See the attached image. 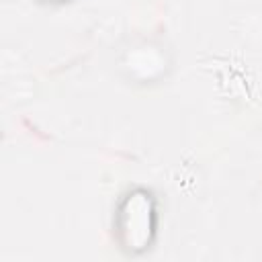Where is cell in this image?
<instances>
[{"mask_svg":"<svg viewBox=\"0 0 262 262\" xmlns=\"http://www.w3.org/2000/svg\"><path fill=\"white\" fill-rule=\"evenodd\" d=\"M151 199L145 192H133L125 199L119 215V229L125 235L123 242L129 250H143L149 244L151 223Z\"/></svg>","mask_w":262,"mask_h":262,"instance_id":"6da1fadb","label":"cell"}]
</instances>
